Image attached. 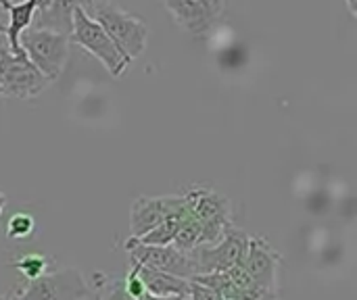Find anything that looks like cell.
Instances as JSON below:
<instances>
[{
  "mask_svg": "<svg viewBox=\"0 0 357 300\" xmlns=\"http://www.w3.org/2000/svg\"><path fill=\"white\" fill-rule=\"evenodd\" d=\"M4 207H6V196L0 192V215H2V211H4Z\"/></svg>",
  "mask_w": 357,
  "mask_h": 300,
  "instance_id": "20",
  "label": "cell"
},
{
  "mask_svg": "<svg viewBox=\"0 0 357 300\" xmlns=\"http://www.w3.org/2000/svg\"><path fill=\"white\" fill-rule=\"evenodd\" d=\"M249 240L251 236L245 230H238L234 223L226 226L220 242L211 246H197L195 251H190L195 276L226 274L234 267H241L249 248Z\"/></svg>",
  "mask_w": 357,
  "mask_h": 300,
  "instance_id": "6",
  "label": "cell"
},
{
  "mask_svg": "<svg viewBox=\"0 0 357 300\" xmlns=\"http://www.w3.org/2000/svg\"><path fill=\"white\" fill-rule=\"evenodd\" d=\"M96 288L98 300H134L123 286V278H102V284H96Z\"/></svg>",
  "mask_w": 357,
  "mask_h": 300,
  "instance_id": "18",
  "label": "cell"
},
{
  "mask_svg": "<svg viewBox=\"0 0 357 300\" xmlns=\"http://www.w3.org/2000/svg\"><path fill=\"white\" fill-rule=\"evenodd\" d=\"M0 8L8 15V25L0 27V33L4 35V44L8 46V50L13 54H23L21 46H19V35L31 27L33 23V15L38 8V0H27V2H8L2 0Z\"/></svg>",
  "mask_w": 357,
  "mask_h": 300,
  "instance_id": "12",
  "label": "cell"
},
{
  "mask_svg": "<svg viewBox=\"0 0 357 300\" xmlns=\"http://www.w3.org/2000/svg\"><path fill=\"white\" fill-rule=\"evenodd\" d=\"M186 217H188V207H186V211H184V213L172 215V217H167L165 221H161L153 232H149L146 236L138 238L136 242L146 244V246H169V244L174 242L176 234H178L180 223H182Z\"/></svg>",
  "mask_w": 357,
  "mask_h": 300,
  "instance_id": "15",
  "label": "cell"
},
{
  "mask_svg": "<svg viewBox=\"0 0 357 300\" xmlns=\"http://www.w3.org/2000/svg\"><path fill=\"white\" fill-rule=\"evenodd\" d=\"M79 6L105 29V33L130 63L144 52L149 42V27L138 15L128 13L115 2H79Z\"/></svg>",
  "mask_w": 357,
  "mask_h": 300,
  "instance_id": "1",
  "label": "cell"
},
{
  "mask_svg": "<svg viewBox=\"0 0 357 300\" xmlns=\"http://www.w3.org/2000/svg\"><path fill=\"white\" fill-rule=\"evenodd\" d=\"M36 230V221L29 213H15L6 223V236L13 240H27Z\"/></svg>",
  "mask_w": 357,
  "mask_h": 300,
  "instance_id": "17",
  "label": "cell"
},
{
  "mask_svg": "<svg viewBox=\"0 0 357 300\" xmlns=\"http://www.w3.org/2000/svg\"><path fill=\"white\" fill-rule=\"evenodd\" d=\"M130 271L126 274V278H123V286H126V290H128V294L132 297L134 300H142L146 297V290H144V284H142V280H140V276H138V263H134V261H130Z\"/></svg>",
  "mask_w": 357,
  "mask_h": 300,
  "instance_id": "19",
  "label": "cell"
},
{
  "mask_svg": "<svg viewBox=\"0 0 357 300\" xmlns=\"http://www.w3.org/2000/svg\"><path fill=\"white\" fill-rule=\"evenodd\" d=\"M188 213L201 226V246H211L220 242L226 226L232 223L230 200L207 186H192L184 194Z\"/></svg>",
  "mask_w": 357,
  "mask_h": 300,
  "instance_id": "3",
  "label": "cell"
},
{
  "mask_svg": "<svg viewBox=\"0 0 357 300\" xmlns=\"http://www.w3.org/2000/svg\"><path fill=\"white\" fill-rule=\"evenodd\" d=\"M126 251L130 253V261L138 263L140 267L161 271L180 280H192L195 278V263L190 259V253H182L176 246H146L136 242L134 238L126 240Z\"/></svg>",
  "mask_w": 357,
  "mask_h": 300,
  "instance_id": "8",
  "label": "cell"
},
{
  "mask_svg": "<svg viewBox=\"0 0 357 300\" xmlns=\"http://www.w3.org/2000/svg\"><path fill=\"white\" fill-rule=\"evenodd\" d=\"M69 42L96 56L113 77H119L130 67V61L119 52L105 29L82 10L79 2H75L73 6V27L69 33Z\"/></svg>",
  "mask_w": 357,
  "mask_h": 300,
  "instance_id": "5",
  "label": "cell"
},
{
  "mask_svg": "<svg viewBox=\"0 0 357 300\" xmlns=\"http://www.w3.org/2000/svg\"><path fill=\"white\" fill-rule=\"evenodd\" d=\"M282 263L280 253L270 246V242L266 238H251L249 240V248L243 261V269L247 271V276L268 294L278 297L276 288H278V267Z\"/></svg>",
  "mask_w": 357,
  "mask_h": 300,
  "instance_id": "11",
  "label": "cell"
},
{
  "mask_svg": "<svg viewBox=\"0 0 357 300\" xmlns=\"http://www.w3.org/2000/svg\"><path fill=\"white\" fill-rule=\"evenodd\" d=\"M142 300H182V299H153V297H149V294H146Z\"/></svg>",
  "mask_w": 357,
  "mask_h": 300,
  "instance_id": "21",
  "label": "cell"
},
{
  "mask_svg": "<svg viewBox=\"0 0 357 300\" xmlns=\"http://www.w3.org/2000/svg\"><path fill=\"white\" fill-rule=\"evenodd\" d=\"M138 276L144 284V290L149 297L153 299H188V290H190V282L188 280H180L161 271H153L146 267L138 265Z\"/></svg>",
  "mask_w": 357,
  "mask_h": 300,
  "instance_id": "13",
  "label": "cell"
},
{
  "mask_svg": "<svg viewBox=\"0 0 357 300\" xmlns=\"http://www.w3.org/2000/svg\"><path fill=\"white\" fill-rule=\"evenodd\" d=\"M75 2H38L31 27L48 29L56 33H71Z\"/></svg>",
  "mask_w": 357,
  "mask_h": 300,
  "instance_id": "14",
  "label": "cell"
},
{
  "mask_svg": "<svg viewBox=\"0 0 357 300\" xmlns=\"http://www.w3.org/2000/svg\"><path fill=\"white\" fill-rule=\"evenodd\" d=\"M163 6L167 8L172 19L197 40L209 35V31L226 10V2L222 0H167Z\"/></svg>",
  "mask_w": 357,
  "mask_h": 300,
  "instance_id": "9",
  "label": "cell"
},
{
  "mask_svg": "<svg viewBox=\"0 0 357 300\" xmlns=\"http://www.w3.org/2000/svg\"><path fill=\"white\" fill-rule=\"evenodd\" d=\"M10 267L17 269L27 282H29V280H38V278L46 276V271H48V257L38 255V253H33V255H23V257L13 259V261H10Z\"/></svg>",
  "mask_w": 357,
  "mask_h": 300,
  "instance_id": "16",
  "label": "cell"
},
{
  "mask_svg": "<svg viewBox=\"0 0 357 300\" xmlns=\"http://www.w3.org/2000/svg\"><path fill=\"white\" fill-rule=\"evenodd\" d=\"M92 286L77 267H63L13 288L0 300H86Z\"/></svg>",
  "mask_w": 357,
  "mask_h": 300,
  "instance_id": "2",
  "label": "cell"
},
{
  "mask_svg": "<svg viewBox=\"0 0 357 300\" xmlns=\"http://www.w3.org/2000/svg\"><path fill=\"white\" fill-rule=\"evenodd\" d=\"M19 46L29 58V63L48 81H54L63 73L71 50L69 35L48 29H38V27L25 29L19 35Z\"/></svg>",
  "mask_w": 357,
  "mask_h": 300,
  "instance_id": "4",
  "label": "cell"
},
{
  "mask_svg": "<svg viewBox=\"0 0 357 300\" xmlns=\"http://www.w3.org/2000/svg\"><path fill=\"white\" fill-rule=\"evenodd\" d=\"M48 79L23 54H13L8 46H0V96L31 100L48 88Z\"/></svg>",
  "mask_w": 357,
  "mask_h": 300,
  "instance_id": "7",
  "label": "cell"
},
{
  "mask_svg": "<svg viewBox=\"0 0 357 300\" xmlns=\"http://www.w3.org/2000/svg\"><path fill=\"white\" fill-rule=\"evenodd\" d=\"M0 27H2V25H0Z\"/></svg>",
  "mask_w": 357,
  "mask_h": 300,
  "instance_id": "22",
  "label": "cell"
},
{
  "mask_svg": "<svg viewBox=\"0 0 357 300\" xmlns=\"http://www.w3.org/2000/svg\"><path fill=\"white\" fill-rule=\"evenodd\" d=\"M186 211V198L176 196H138L130 209V238L138 240L153 232L161 221Z\"/></svg>",
  "mask_w": 357,
  "mask_h": 300,
  "instance_id": "10",
  "label": "cell"
}]
</instances>
